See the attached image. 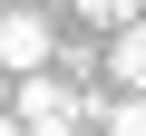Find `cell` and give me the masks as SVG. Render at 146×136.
I'll list each match as a JSON object with an SVG mask.
<instances>
[{"instance_id":"1","label":"cell","mask_w":146,"mask_h":136,"mask_svg":"<svg viewBox=\"0 0 146 136\" xmlns=\"http://www.w3.org/2000/svg\"><path fill=\"white\" fill-rule=\"evenodd\" d=\"M10 117H20V136H78L88 126V88L58 78V68H29V78H10Z\"/></svg>"},{"instance_id":"2","label":"cell","mask_w":146,"mask_h":136,"mask_svg":"<svg viewBox=\"0 0 146 136\" xmlns=\"http://www.w3.org/2000/svg\"><path fill=\"white\" fill-rule=\"evenodd\" d=\"M0 68L29 78V68H58V20L39 0H0Z\"/></svg>"},{"instance_id":"3","label":"cell","mask_w":146,"mask_h":136,"mask_svg":"<svg viewBox=\"0 0 146 136\" xmlns=\"http://www.w3.org/2000/svg\"><path fill=\"white\" fill-rule=\"evenodd\" d=\"M98 88H146V20L98 29Z\"/></svg>"},{"instance_id":"4","label":"cell","mask_w":146,"mask_h":136,"mask_svg":"<svg viewBox=\"0 0 146 136\" xmlns=\"http://www.w3.org/2000/svg\"><path fill=\"white\" fill-rule=\"evenodd\" d=\"M88 126L98 136H146V88H88Z\"/></svg>"},{"instance_id":"5","label":"cell","mask_w":146,"mask_h":136,"mask_svg":"<svg viewBox=\"0 0 146 136\" xmlns=\"http://www.w3.org/2000/svg\"><path fill=\"white\" fill-rule=\"evenodd\" d=\"M68 10H78L88 29H117V20H136V0H68Z\"/></svg>"},{"instance_id":"6","label":"cell","mask_w":146,"mask_h":136,"mask_svg":"<svg viewBox=\"0 0 146 136\" xmlns=\"http://www.w3.org/2000/svg\"><path fill=\"white\" fill-rule=\"evenodd\" d=\"M0 136H20V117H10V107H0Z\"/></svg>"},{"instance_id":"7","label":"cell","mask_w":146,"mask_h":136,"mask_svg":"<svg viewBox=\"0 0 146 136\" xmlns=\"http://www.w3.org/2000/svg\"><path fill=\"white\" fill-rule=\"evenodd\" d=\"M78 136H98V126H78Z\"/></svg>"}]
</instances>
